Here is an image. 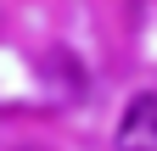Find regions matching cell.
<instances>
[{"label": "cell", "instance_id": "obj_2", "mask_svg": "<svg viewBox=\"0 0 157 151\" xmlns=\"http://www.w3.org/2000/svg\"><path fill=\"white\" fill-rule=\"evenodd\" d=\"M17 151H45V145H17Z\"/></svg>", "mask_w": 157, "mask_h": 151}, {"label": "cell", "instance_id": "obj_1", "mask_svg": "<svg viewBox=\"0 0 157 151\" xmlns=\"http://www.w3.org/2000/svg\"><path fill=\"white\" fill-rule=\"evenodd\" d=\"M118 151H157V95L151 90L129 95L124 118H118Z\"/></svg>", "mask_w": 157, "mask_h": 151}]
</instances>
